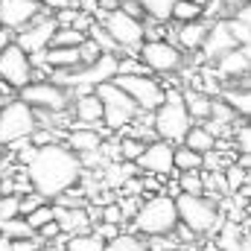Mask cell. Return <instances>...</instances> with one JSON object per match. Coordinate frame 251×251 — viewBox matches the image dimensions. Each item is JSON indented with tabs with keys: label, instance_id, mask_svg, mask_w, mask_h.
<instances>
[{
	"label": "cell",
	"instance_id": "ab89813d",
	"mask_svg": "<svg viewBox=\"0 0 251 251\" xmlns=\"http://www.w3.org/2000/svg\"><path fill=\"white\" fill-rule=\"evenodd\" d=\"M225 167H231V164L222 152H216V149L204 152V170H225Z\"/></svg>",
	"mask_w": 251,
	"mask_h": 251
},
{
	"label": "cell",
	"instance_id": "9c48e42d",
	"mask_svg": "<svg viewBox=\"0 0 251 251\" xmlns=\"http://www.w3.org/2000/svg\"><path fill=\"white\" fill-rule=\"evenodd\" d=\"M21 100L35 111H64L70 102V88L59 82H29L26 88H21Z\"/></svg>",
	"mask_w": 251,
	"mask_h": 251
},
{
	"label": "cell",
	"instance_id": "4fadbf2b",
	"mask_svg": "<svg viewBox=\"0 0 251 251\" xmlns=\"http://www.w3.org/2000/svg\"><path fill=\"white\" fill-rule=\"evenodd\" d=\"M137 170L152 173V176H170V173L176 170V149L170 146V140L149 143L146 152H143L140 161H137Z\"/></svg>",
	"mask_w": 251,
	"mask_h": 251
},
{
	"label": "cell",
	"instance_id": "11a10c76",
	"mask_svg": "<svg viewBox=\"0 0 251 251\" xmlns=\"http://www.w3.org/2000/svg\"><path fill=\"white\" fill-rule=\"evenodd\" d=\"M41 251H67V249H56V246H50V249H41Z\"/></svg>",
	"mask_w": 251,
	"mask_h": 251
},
{
	"label": "cell",
	"instance_id": "c3c4849f",
	"mask_svg": "<svg viewBox=\"0 0 251 251\" xmlns=\"http://www.w3.org/2000/svg\"><path fill=\"white\" fill-rule=\"evenodd\" d=\"M41 3H44L47 9H56V12H59V9H67L73 0H41Z\"/></svg>",
	"mask_w": 251,
	"mask_h": 251
},
{
	"label": "cell",
	"instance_id": "2e32d148",
	"mask_svg": "<svg viewBox=\"0 0 251 251\" xmlns=\"http://www.w3.org/2000/svg\"><path fill=\"white\" fill-rule=\"evenodd\" d=\"M73 114H76V123L82 126H97L105 123V102L97 91L91 94H82L76 102H73Z\"/></svg>",
	"mask_w": 251,
	"mask_h": 251
},
{
	"label": "cell",
	"instance_id": "74e56055",
	"mask_svg": "<svg viewBox=\"0 0 251 251\" xmlns=\"http://www.w3.org/2000/svg\"><path fill=\"white\" fill-rule=\"evenodd\" d=\"M102 219L105 222H123L126 219V210H123V201H108V204H102Z\"/></svg>",
	"mask_w": 251,
	"mask_h": 251
},
{
	"label": "cell",
	"instance_id": "6da1fadb",
	"mask_svg": "<svg viewBox=\"0 0 251 251\" xmlns=\"http://www.w3.org/2000/svg\"><path fill=\"white\" fill-rule=\"evenodd\" d=\"M32 187L38 193H44L47 199H56L59 193L70 190L79 181L82 173V158L76 155V149L64 146V143H47L38 146V155L32 158L29 167H24Z\"/></svg>",
	"mask_w": 251,
	"mask_h": 251
},
{
	"label": "cell",
	"instance_id": "5b68a950",
	"mask_svg": "<svg viewBox=\"0 0 251 251\" xmlns=\"http://www.w3.org/2000/svg\"><path fill=\"white\" fill-rule=\"evenodd\" d=\"M35 128H38V114H35V108L29 102L15 100V102L3 105V111H0V146L32 137Z\"/></svg>",
	"mask_w": 251,
	"mask_h": 251
},
{
	"label": "cell",
	"instance_id": "44dd1931",
	"mask_svg": "<svg viewBox=\"0 0 251 251\" xmlns=\"http://www.w3.org/2000/svg\"><path fill=\"white\" fill-rule=\"evenodd\" d=\"M44 59L47 64L56 70V67H64V70H70V67H79V64L85 62L82 59V47H47L44 50Z\"/></svg>",
	"mask_w": 251,
	"mask_h": 251
},
{
	"label": "cell",
	"instance_id": "681fc988",
	"mask_svg": "<svg viewBox=\"0 0 251 251\" xmlns=\"http://www.w3.org/2000/svg\"><path fill=\"white\" fill-rule=\"evenodd\" d=\"M0 251H15V243H12V237L0 234Z\"/></svg>",
	"mask_w": 251,
	"mask_h": 251
},
{
	"label": "cell",
	"instance_id": "f907efd6",
	"mask_svg": "<svg viewBox=\"0 0 251 251\" xmlns=\"http://www.w3.org/2000/svg\"><path fill=\"white\" fill-rule=\"evenodd\" d=\"M120 73H140V67L134 62H120Z\"/></svg>",
	"mask_w": 251,
	"mask_h": 251
},
{
	"label": "cell",
	"instance_id": "ba28073f",
	"mask_svg": "<svg viewBox=\"0 0 251 251\" xmlns=\"http://www.w3.org/2000/svg\"><path fill=\"white\" fill-rule=\"evenodd\" d=\"M114 82H117L120 88H126V91L137 100L140 111H158V108L164 105V100H167V91H164L155 79H149V76H143V73H117Z\"/></svg>",
	"mask_w": 251,
	"mask_h": 251
},
{
	"label": "cell",
	"instance_id": "5bb4252c",
	"mask_svg": "<svg viewBox=\"0 0 251 251\" xmlns=\"http://www.w3.org/2000/svg\"><path fill=\"white\" fill-rule=\"evenodd\" d=\"M35 18H38V3L35 0H0V21L9 29H21Z\"/></svg>",
	"mask_w": 251,
	"mask_h": 251
},
{
	"label": "cell",
	"instance_id": "1f68e13d",
	"mask_svg": "<svg viewBox=\"0 0 251 251\" xmlns=\"http://www.w3.org/2000/svg\"><path fill=\"white\" fill-rule=\"evenodd\" d=\"M225 100L237 108V114L251 117V88H243V91H225Z\"/></svg>",
	"mask_w": 251,
	"mask_h": 251
},
{
	"label": "cell",
	"instance_id": "7a4b0ae2",
	"mask_svg": "<svg viewBox=\"0 0 251 251\" xmlns=\"http://www.w3.org/2000/svg\"><path fill=\"white\" fill-rule=\"evenodd\" d=\"M178 222H181L178 201L170 199V196H152L134 213V228L140 234H146V237H152V234H173Z\"/></svg>",
	"mask_w": 251,
	"mask_h": 251
},
{
	"label": "cell",
	"instance_id": "4316f807",
	"mask_svg": "<svg viewBox=\"0 0 251 251\" xmlns=\"http://www.w3.org/2000/svg\"><path fill=\"white\" fill-rule=\"evenodd\" d=\"M0 234L12 237V240H21V237H35V228L26 222V216H15V219H0Z\"/></svg>",
	"mask_w": 251,
	"mask_h": 251
},
{
	"label": "cell",
	"instance_id": "8992f818",
	"mask_svg": "<svg viewBox=\"0 0 251 251\" xmlns=\"http://www.w3.org/2000/svg\"><path fill=\"white\" fill-rule=\"evenodd\" d=\"M178 213H181V222H187L196 234H207L219 225V213L213 207V201H207L204 196L199 193H181L178 199Z\"/></svg>",
	"mask_w": 251,
	"mask_h": 251
},
{
	"label": "cell",
	"instance_id": "bcb514c9",
	"mask_svg": "<svg viewBox=\"0 0 251 251\" xmlns=\"http://www.w3.org/2000/svg\"><path fill=\"white\" fill-rule=\"evenodd\" d=\"M204 126H207V128H210V134H216V137H225V134L231 131V128H228L231 123H222V120H213V117H210Z\"/></svg>",
	"mask_w": 251,
	"mask_h": 251
},
{
	"label": "cell",
	"instance_id": "30bf717a",
	"mask_svg": "<svg viewBox=\"0 0 251 251\" xmlns=\"http://www.w3.org/2000/svg\"><path fill=\"white\" fill-rule=\"evenodd\" d=\"M0 79L9 82L12 88H26L32 82V64H29V53L15 41H9L3 50H0Z\"/></svg>",
	"mask_w": 251,
	"mask_h": 251
},
{
	"label": "cell",
	"instance_id": "d590c367",
	"mask_svg": "<svg viewBox=\"0 0 251 251\" xmlns=\"http://www.w3.org/2000/svg\"><path fill=\"white\" fill-rule=\"evenodd\" d=\"M184 243L176 237V231H173V237L170 234H152L149 237V249L152 251H176V249H181Z\"/></svg>",
	"mask_w": 251,
	"mask_h": 251
},
{
	"label": "cell",
	"instance_id": "b9f144b4",
	"mask_svg": "<svg viewBox=\"0 0 251 251\" xmlns=\"http://www.w3.org/2000/svg\"><path fill=\"white\" fill-rule=\"evenodd\" d=\"M15 243V251H41V237L35 234V237H21V240H12Z\"/></svg>",
	"mask_w": 251,
	"mask_h": 251
},
{
	"label": "cell",
	"instance_id": "7402d4cb",
	"mask_svg": "<svg viewBox=\"0 0 251 251\" xmlns=\"http://www.w3.org/2000/svg\"><path fill=\"white\" fill-rule=\"evenodd\" d=\"M184 100H187V108H190V114H193L196 120H207V117H210V111H213V100H210L204 91L190 88V91H184Z\"/></svg>",
	"mask_w": 251,
	"mask_h": 251
},
{
	"label": "cell",
	"instance_id": "9f6ffc18",
	"mask_svg": "<svg viewBox=\"0 0 251 251\" xmlns=\"http://www.w3.org/2000/svg\"><path fill=\"white\" fill-rule=\"evenodd\" d=\"M3 105H6V100H3V94H0V111H3Z\"/></svg>",
	"mask_w": 251,
	"mask_h": 251
},
{
	"label": "cell",
	"instance_id": "9a60e30c",
	"mask_svg": "<svg viewBox=\"0 0 251 251\" xmlns=\"http://www.w3.org/2000/svg\"><path fill=\"white\" fill-rule=\"evenodd\" d=\"M234 47H240V44H237V38H234L228 21L210 24V32H207V38H204V47H201L204 56H207V59H219L222 53H228V50H234Z\"/></svg>",
	"mask_w": 251,
	"mask_h": 251
},
{
	"label": "cell",
	"instance_id": "d6a6232c",
	"mask_svg": "<svg viewBox=\"0 0 251 251\" xmlns=\"http://www.w3.org/2000/svg\"><path fill=\"white\" fill-rule=\"evenodd\" d=\"M178 190H181V193H199V196H204L207 184H204V178H201L196 170H190V173H181V178H178Z\"/></svg>",
	"mask_w": 251,
	"mask_h": 251
},
{
	"label": "cell",
	"instance_id": "3957f363",
	"mask_svg": "<svg viewBox=\"0 0 251 251\" xmlns=\"http://www.w3.org/2000/svg\"><path fill=\"white\" fill-rule=\"evenodd\" d=\"M190 108L187 100H184V91H170L164 105L155 111V131L161 134V140H170V143H184L190 126Z\"/></svg>",
	"mask_w": 251,
	"mask_h": 251
},
{
	"label": "cell",
	"instance_id": "484cf974",
	"mask_svg": "<svg viewBox=\"0 0 251 251\" xmlns=\"http://www.w3.org/2000/svg\"><path fill=\"white\" fill-rule=\"evenodd\" d=\"M88 32L85 29H79V26H59L56 29V35H53V44L56 47H82L88 38H85ZM50 44V47H53Z\"/></svg>",
	"mask_w": 251,
	"mask_h": 251
},
{
	"label": "cell",
	"instance_id": "816d5d0a",
	"mask_svg": "<svg viewBox=\"0 0 251 251\" xmlns=\"http://www.w3.org/2000/svg\"><path fill=\"white\" fill-rule=\"evenodd\" d=\"M225 251H251V243H243V240H237L234 246H228Z\"/></svg>",
	"mask_w": 251,
	"mask_h": 251
},
{
	"label": "cell",
	"instance_id": "f546056e",
	"mask_svg": "<svg viewBox=\"0 0 251 251\" xmlns=\"http://www.w3.org/2000/svg\"><path fill=\"white\" fill-rule=\"evenodd\" d=\"M105 251H152L149 246H143L137 237H131V234H120V237H114V240H108L105 243Z\"/></svg>",
	"mask_w": 251,
	"mask_h": 251
},
{
	"label": "cell",
	"instance_id": "8fae6325",
	"mask_svg": "<svg viewBox=\"0 0 251 251\" xmlns=\"http://www.w3.org/2000/svg\"><path fill=\"white\" fill-rule=\"evenodd\" d=\"M140 62L146 64L149 70H158V73H170V70H178L184 56L170 44V41H143L140 47Z\"/></svg>",
	"mask_w": 251,
	"mask_h": 251
},
{
	"label": "cell",
	"instance_id": "83f0119b",
	"mask_svg": "<svg viewBox=\"0 0 251 251\" xmlns=\"http://www.w3.org/2000/svg\"><path fill=\"white\" fill-rule=\"evenodd\" d=\"M140 3L146 6V15H149L152 21L164 24V21H170V18H173V9H176V3H178V0H140Z\"/></svg>",
	"mask_w": 251,
	"mask_h": 251
},
{
	"label": "cell",
	"instance_id": "ffe728a7",
	"mask_svg": "<svg viewBox=\"0 0 251 251\" xmlns=\"http://www.w3.org/2000/svg\"><path fill=\"white\" fill-rule=\"evenodd\" d=\"M207 32H210V24L207 21H201V18H196V21H187V24H181V29H178V44L184 47V50H199V47H204V38H207Z\"/></svg>",
	"mask_w": 251,
	"mask_h": 251
},
{
	"label": "cell",
	"instance_id": "d4e9b609",
	"mask_svg": "<svg viewBox=\"0 0 251 251\" xmlns=\"http://www.w3.org/2000/svg\"><path fill=\"white\" fill-rule=\"evenodd\" d=\"M176 170L178 173H190V170H204V155L201 152H196L193 146H181V149H176Z\"/></svg>",
	"mask_w": 251,
	"mask_h": 251
},
{
	"label": "cell",
	"instance_id": "f5cc1de1",
	"mask_svg": "<svg viewBox=\"0 0 251 251\" xmlns=\"http://www.w3.org/2000/svg\"><path fill=\"white\" fill-rule=\"evenodd\" d=\"M6 29H9V26H6V24L0 21V50H3L6 44H9V32H6Z\"/></svg>",
	"mask_w": 251,
	"mask_h": 251
},
{
	"label": "cell",
	"instance_id": "91938a15",
	"mask_svg": "<svg viewBox=\"0 0 251 251\" xmlns=\"http://www.w3.org/2000/svg\"><path fill=\"white\" fill-rule=\"evenodd\" d=\"M176 251H178V249H176Z\"/></svg>",
	"mask_w": 251,
	"mask_h": 251
},
{
	"label": "cell",
	"instance_id": "e0dca14e",
	"mask_svg": "<svg viewBox=\"0 0 251 251\" xmlns=\"http://www.w3.org/2000/svg\"><path fill=\"white\" fill-rule=\"evenodd\" d=\"M67 146L76 149L79 155H82V152H94V149L102 146V131H100L97 126L76 123L73 128H70V134H67Z\"/></svg>",
	"mask_w": 251,
	"mask_h": 251
},
{
	"label": "cell",
	"instance_id": "7bdbcfd3",
	"mask_svg": "<svg viewBox=\"0 0 251 251\" xmlns=\"http://www.w3.org/2000/svg\"><path fill=\"white\" fill-rule=\"evenodd\" d=\"M97 234L108 243V240L120 237V225H117V222H105V219H102V222H100V228H97Z\"/></svg>",
	"mask_w": 251,
	"mask_h": 251
},
{
	"label": "cell",
	"instance_id": "836d02e7",
	"mask_svg": "<svg viewBox=\"0 0 251 251\" xmlns=\"http://www.w3.org/2000/svg\"><path fill=\"white\" fill-rule=\"evenodd\" d=\"M21 216V196L18 193H0V219Z\"/></svg>",
	"mask_w": 251,
	"mask_h": 251
},
{
	"label": "cell",
	"instance_id": "e575fe53",
	"mask_svg": "<svg viewBox=\"0 0 251 251\" xmlns=\"http://www.w3.org/2000/svg\"><path fill=\"white\" fill-rule=\"evenodd\" d=\"M56 219V207H50V204H41V207H35L32 213H26V222L35 228V234H38V228H44L47 222H53Z\"/></svg>",
	"mask_w": 251,
	"mask_h": 251
},
{
	"label": "cell",
	"instance_id": "7c38bea8",
	"mask_svg": "<svg viewBox=\"0 0 251 251\" xmlns=\"http://www.w3.org/2000/svg\"><path fill=\"white\" fill-rule=\"evenodd\" d=\"M59 29V21L56 18H35L29 21L26 26H21L18 32V44L26 50V53H41L53 44V35Z\"/></svg>",
	"mask_w": 251,
	"mask_h": 251
},
{
	"label": "cell",
	"instance_id": "680465c9",
	"mask_svg": "<svg viewBox=\"0 0 251 251\" xmlns=\"http://www.w3.org/2000/svg\"><path fill=\"white\" fill-rule=\"evenodd\" d=\"M0 190H3V178H0Z\"/></svg>",
	"mask_w": 251,
	"mask_h": 251
},
{
	"label": "cell",
	"instance_id": "ac0fdd59",
	"mask_svg": "<svg viewBox=\"0 0 251 251\" xmlns=\"http://www.w3.org/2000/svg\"><path fill=\"white\" fill-rule=\"evenodd\" d=\"M56 219H59L64 234H85V231H91V216H88L85 207H62V204H56Z\"/></svg>",
	"mask_w": 251,
	"mask_h": 251
},
{
	"label": "cell",
	"instance_id": "f1b7e54d",
	"mask_svg": "<svg viewBox=\"0 0 251 251\" xmlns=\"http://www.w3.org/2000/svg\"><path fill=\"white\" fill-rule=\"evenodd\" d=\"M88 35L100 44V50H102V53H117V50H123V47L117 44V38H114L105 26H100V24H94V26L88 29Z\"/></svg>",
	"mask_w": 251,
	"mask_h": 251
},
{
	"label": "cell",
	"instance_id": "7dc6e473",
	"mask_svg": "<svg viewBox=\"0 0 251 251\" xmlns=\"http://www.w3.org/2000/svg\"><path fill=\"white\" fill-rule=\"evenodd\" d=\"M234 18H240V21H246V24L251 26V0H246L243 6H237V9H234Z\"/></svg>",
	"mask_w": 251,
	"mask_h": 251
},
{
	"label": "cell",
	"instance_id": "ee69618b",
	"mask_svg": "<svg viewBox=\"0 0 251 251\" xmlns=\"http://www.w3.org/2000/svg\"><path fill=\"white\" fill-rule=\"evenodd\" d=\"M59 234H64L62 225H59V219H53V222H47L44 228H38V237H41V240H53V237H59Z\"/></svg>",
	"mask_w": 251,
	"mask_h": 251
},
{
	"label": "cell",
	"instance_id": "f35d334b",
	"mask_svg": "<svg viewBox=\"0 0 251 251\" xmlns=\"http://www.w3.org/2000/svg\"><path fill=\"white\" fill-rule=\"evenodd\" d=\"M234 140H237V149L243 155H251V126H240L234 131Z\"/></svg>",
	"mask_w": 251,
	"mask_h": 251
},
{
	"label": "cell",
	"instance_id": "d6986e66",
	"mask_svg": "<svg viewBox=\"0 0 251 251\" xmlns=\"http://www.w3.org/2000/svg\"><path fill=\"white\" fill-rule=\"evenodd\" d=\"M219 73L222 76H243L251 73V53L246 47H234L219 56Z\"/></svg>",
	"mask_w": 251,
	"mask_h": 251
},
{
	"label": "cell",
	"instance_id": "4dcf8cb0",
	"mask_svg": "<svg viewBox=\"0 0 251 251\" xmlns=\"http://www.w3.org/2000/svg\"><path fill=\"white\" fill-rule=\"evenodd\" d=\"M149 143H143L140 137H123L120 140V158L123 161H140V155L146 152Z\"/></svg>",
	"mask_w": 251,
	"mask_h": 251
},
{
	"label": "cell",
	"instance_id": "f6af8a7d",
	"mask_svg": "<svg viewBox=\"0 0 251 251\" xmlns=\"http://www.w3.org/2000/svg\"><path fill=\"white\" fill-rule=\"evenodd\" d=\"M120 9L128 12V15H134V18H140V15L146 12V6H143L140 0H123V3H120Z\"/></svg>",
	"mask_w": 251,
	"mask_h": 251
},
{
	"label": "cell",
	"instance_id": "cb8c5ba5",
	"mask_svg": "<svg viewBox=\"0 0 251 251\" xmlns=\"http://www.w3.org/2000/svg\"><path fill=\"white\" fill-rule=\"evenodd\" d=\"M64 249L67 251H105V240H102L100 234H91V231H85V234H70Z\"/></svg>",
	"mask_w": 251,
	"mask_h": 251
},
{
	"label": "cell",
	"instance_id": "6f0895ef",
	"mask_svg": "<svg viewBox=\"0 0 251 251\" xmlns=\"http://www.w3.org/2000/svg\"><path fill=\"white\" fill-rule=\"evenodd\" d=\"M3 161H6V158H3V149H0V167H3Z\"/></svg>",
	"mask_w": 251,
	"mask_h": 251
},
{
	"label": "cell",
	"instance_id": "277c9868",
	"mask_svg": "<svg viewBox=\"0 0 251 251\" xmlns=\"http://www.w3.org/2000/svg\"><path fill=\"white\" fill-rule=\"evenodd\" d=\"M94 91H97V94L102 97V102H105V126H108V131H120V128H126V126L137 117V111H140L137 100H134L126 88H120L114 79L97 85Z\"/></svg>",
	"mask_w": 251,
	"mask_h": 251
},
{
	"label": "cell",
	"instance_id": "db71d44e",
	"mask_svg": "<svg viewBox=\"0 0 251 251\" xmlns=\"http://www.w3.org/2000/svg\"><path fill=\"white\" fill-rule=\"evenodd\" d=\"M246 0H225V9H237V6H243Z\"/></svg>",
	"mask_w": 251,
	"mask_h": 251
},
{
	"label": "cell",
	"instance_id": "52a82bcc",
	"mask_svg": "<svg viewBox=\"0 0 251 251\" xmlns=\"http://www.w3.org/2000/svg\"><path fill=\"white\" fill-rule=\"evenodd\" d=\"M102 26L117 38V44L123 50H140L143 47V38H146V29L140 24V18L128 15L123 9H111V12H102Z\"/></svg>",
	"mask_w": 251,
	"mask_h": 251
},
{
	"label": "cell",
	"instance_id": "8d00e7d4",
	"mask_svg": "<svg viewBox=\"0 0 251 251\" xmlns=\"http://www.w3.org/2000/svg\"><path fill=\"white\" fill-rule=\"evenodd\" d=\"M228 26H231V32H234V38H237V44L240 47H251V26L246 21H240V18H228Z\"/></svg>",
	"mask_w": 251,
	"mask_h": 251
},
{
	"label": "cell",
	"instance_id": "60d3db41",
	"mask_svg": "<svg viewBox=\"0 0 251 251\" xmlns=\"http://www.w3.org/2000/svg\"><path fill=\"white\" fill-rule=\"evenodd\" d=\"M44 199H47V196H44V193H38V190H35V193H29V199H21V213H24V216H26V213H32L35 207H41V204H44Z\"/></svg>",
	"mask_w": 251,
	"mask_h": 251
},
{
	"label": "cell",
	"instance_id": "603a6c76",
	"mask_svg": "<svg viewBox=\"0 0 251 251\" xmlns=\"http://www.w3.org/2000/svg\"><path fill=\"white\" fill-rule=\"evenodd\" d=\"M184 143L193 146L196 152H210V149H216V134H210V128L207 126H193L187 131V137H184Z\"/></svg>",
	"mask_w": 251,
	"mask_h": 251
}]
</instances>
